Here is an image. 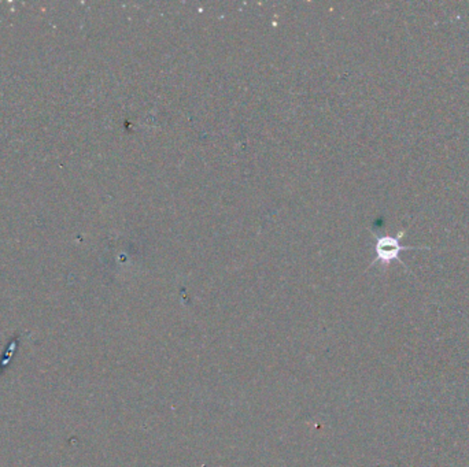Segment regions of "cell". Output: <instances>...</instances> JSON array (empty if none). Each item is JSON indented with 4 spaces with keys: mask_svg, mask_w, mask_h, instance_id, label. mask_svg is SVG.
I'll return each instance as SVG.
<instances>
[{
    "mask_svg": "<svg viewBox=\"0 0 469 467\" xmlns=\"http://www.w3.org/2000/svg\"><path fill=\"white\" fill-rule=\"evenodd\" d=\"M418 248H424L427 249L428 247H409V246H402L398 240V237H392V236H380L376 240V246H375V251H376V258L372 262V266L376 265L378 262H382L385 265H388L392 261H398L402 266H405V263L399 259V254L405 249H418ZM406 268V266H405Z\"/></svg>",
    "mask_w": 469,
    "mask_h": 467,
    "instance_id": "cell-1",
    "label": "cell"
}]
</instances>
